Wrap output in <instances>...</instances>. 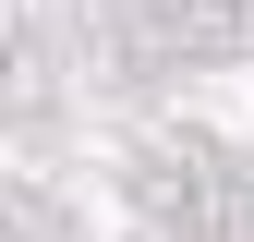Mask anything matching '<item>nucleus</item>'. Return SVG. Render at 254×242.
Returning a JSON list of instances; mask_svg holds the SVG:
<instances>
[]
</instances>
